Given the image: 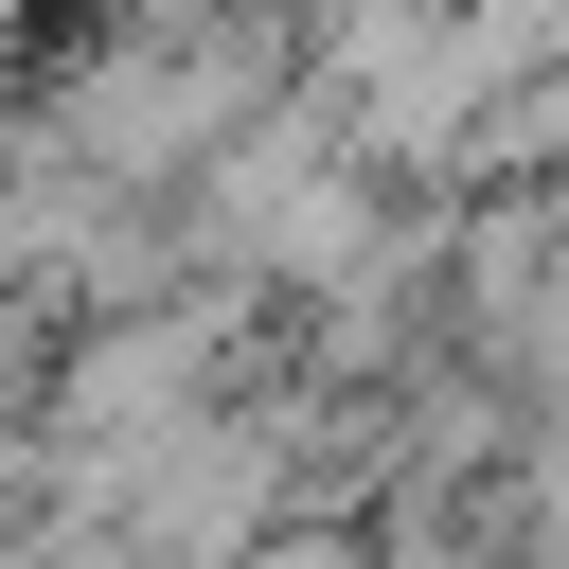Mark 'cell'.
Listing matches in <instances>:
<instances>
[{
	"instance_id": "6da1fadb",
	"label": "cell",
	"mask_w": 569,
	"mask_h": 569,
	"mask_svg": "<svg viewBox=\"0 0 569 569\" xmlns=\"http://www.w3.org/2000/svg\"><path fill=\"white\" fill-rule=\"evenodd\" d=\"M231 569H373V551H356V533H284V516H267V533H249Z\"/></svg>"
},
{
	"instance_id": "7a4b0ae2",
	"label": "cell",
	"mask_w": 569,
	"mask_h": 569,
	"mask_svg": "<svg viewBox=\"0 0 569 569\" xmlns=\"http://www.w3.org/2000/svg\"><path fill=\"white\" fill-rule=\"evenodd\" d=\"M36 18H53V0H0V53H18V36H36Z\"/></svg>"
},
{
	"instance_id": "3957f363",
	"label": "cell",
	"mask_w": 569,
	"mask_h": 569,
	"mask_svg": "<svg viewBox=\"0 0 569 569\" xmlns=\"http://www.w3.org/2000/svg\"><path fill=\"white\" fill-rule=\"evenodd\" d=\"M373 569H462V551H373Z\"/></svg>"
}]
</instances>
